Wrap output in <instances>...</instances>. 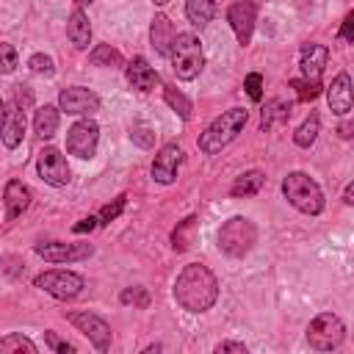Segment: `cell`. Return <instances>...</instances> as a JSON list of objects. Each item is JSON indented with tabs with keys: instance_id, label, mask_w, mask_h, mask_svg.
Here are the masks:
<instances>
[{
	"instance_id": "obj_1",
	"label": "cell",
	"mask_w": 354,
	"mask_h": 354,
	"mask_svg": "<svg viewBox=\"0 0 354 354\" xmlns=\"http://www.w3.org/2000/svg\"><path fill=\"white\" fill-rule=\"evenodd\" d=\"M174 299L188 313H205L218 299V279L207 266L188 263L174 282Z\"/></svg>"
},
{
	"instance_id": "obj_2",
	"label": "cell",
	"mask_w": 354,
	"mask_h": 354,
	"mask_svg": "<svg viewBox=\"0 0 354 354\" xmlns=\"http://www.w3.org/2000/svg\"><path fill=\"white\" fill-rule=\"evenodd\" d=\"M246 119H249V111H246V108H230V111H224V113H221L218 119H213V122L205 127V133L199 136V149H202L205 155L221 152L230 141H235V136L243 130Z\"/></svg>"
},
{
	"instance_id": "obj_3",
	"label": "cell",
	"mask_w": 354,
	"mask_h": 354,
	"mask_svg": "<svg viewBox=\"0 0 354 354\" xmlns=\"http://www.w3.org/2000/svg\"><path fill=\"white\" fill-rule=\"evenodd\" d=\"M282 194H285V199H288L296 210H301V213H307V216H315V213L324 210V191H321V185H318L310 174H304V171H290V174L282 180Z\"/></svg>"
},
{
	"instance_id": "obj_4",
	"label": "cell",
	"mask_w": 354,
	"mask_h": 354,
	"mask_svg": "<svg viewBox=\"0 0 354 354\" xmlns=\"http://www.w3.org/2000/svg\"><path fill=\"white\" fill-rule=\"evenodd\" d=\"M169 55H171L174 75L180 80H194L205 66V53H202V44L194 33H177Z\"/></svg>"
},
{
	"instance_id": "obj_5",
	"label": "cell",
	"mask_w": 354,
	"mask_h": 354,
	"mask_svg": "<svg viewBox=\"0 0 354 354\" xmlns=\"http://www.w3.org/2000/svg\"><path fill=\"white\" fill-rule=\"evenodd\" d=\"M254 241H257V227L252 224V218H243V216H232L218 230V246L230 257H243Z\"/></svg>"
},
{
	"instance_id": "obj_6",
	"label": "cell",
	"mask_w": 354,
	"mask_h": 354,
	"mask_svg": "<svg viewBox=\"0 0 354 354\" xmlns=\"http://www.w3.org/2000/svg\"><path fill=\"white\" fill-rule=\"evenodd\" d=\"M343 337H346V326L335 313H321L307 326V343L315 351H332L343 343Z\"/></svg>"
},
{
	"instance_id": "obj_7",
	"label": "cell",
	"mask_w": 354,
	"mask_h": 354,
	"mask_svg": "<svg viewBox=\"0 0 354 354\" xmlns=\"http://www.w3.org/2000/svg\"><path fill=\"white\" fill-rule=\"evenodd\" d=\"M97 141H100V127L94 119H80L66 130V152L80 160L97 152Z\"/></svg>"
},
{
	"instance_id": "obj_8",
	"label": "cell",
	"mask_w": 354,
	"mask_h": 354,
	"mask_svg": "<svg viewBox=\"0 0 354 354\" xmlns=\"http://www.w3.org/2000/svg\"><path fill=\"white\" fill-rule=\"evenodd\" d=\"M33 285L55 299H75L83 290V277L75 271H44L33 279Z\"/></svg>"
},
{
	"instance_id": "obj_9",
	"label": "cell",
	"mask_w": 354,
	"mask_h": 354,
	"mask_svg": "<svg viewBox=\"0 0 354 354\" xmlns=\"http://www.w3.org/2000/svg\"><path fill=\"white\" fill-rule=\"evenodd\" d=\"M66 318H69V324L77 332H83L88 337V343L97 351H108V346H111V326L100 315H91V313H69Z\"/></svg>"
},
{
	"instance_id": "obj_10",
	"label": "cell",
	"mask_w": 354,
	"mask_h": 354,
	"mask_svg": "<svg viewBox=\"0 0 354 354\" xmlns=\"http://www.w3.org/2000/svg\"><path fill=\"white\" fill-rule=\"evenodd\" d=\"M58 111H66L72 116H91L94 111H100V97L91 88L69 86L58 94Z\"/></svg>"
},
{
	"instance_id": "obj_11",
	"label": "cell",
	"mask_w": 354,
	"mask_h": 354,
	"mask_svg": "<svg viewBox=\"0 0 354 354\" xmlns=\"http://www.w3.org/2000/svg\"><path fill=\"white\" fill-rule=\"evenodd\" d=\"M36 169H39L41 180L50 183V185H55V188H61V185L69 183V166H66V158H64L61 149H55V147H44V149L39 152Z\"/></svg>"
},
{
	"instance_id": "obj_12",
	"label": "cell",
	"mask_w": 354,
	"mask_h": 354,
	"mask_svg": "<svg viewBox=\"0 0 354 354\" xmlns=\"http://www.w3.org/2000/svg\"><path fill=\"white\" fill-rule=\"evenodd\" d=\"M36 254L44 257L47 263H72V260H86L94 254L91 243H64V241H53V243H36Z\"/></svg>"
},
{
	"instance_id": "obj_13",
	"label": "cell",
	"mask_w": 354,
	"mask_h": 354,
	"mask_svg": "<svg viewBox=\"0 0 354 354\" xmlns=\"http://www.w3.org/2000/svg\"><path fill=\"white\" fill-rule=\"evenodd\" d=\"M183 158H185V152H183L177 144L160 147V152H158L155 160H152V177H155L160 185H171V183L177 180V169H180Z\"/></svg>"
},
{
	"instance_id": "obj_14",
	"label": "cell",
	"mask_w": 354,
	"mask_h": 354,
	"mask_svg": "<svg viewBox=\"0 0 354 354\" xmlns=\"http://www.w3.org/2000/svg\"><path fill=\"white\" fill-rule=\"evenodd\" d=\"M254 14H257V11H254V3H249V0H238V3L230 6L227 19H230V25H232V30H235V36H238V44H249V41H252Z\"/></svg>"
},
{
	"instance_id": "obj_15",
	"label": "cell",
	"mask_w": 354,
	"mask_h": 354,
	"mask_svg": "<svg viewBox=\"0 0 354 354\" xmlns=\"http://www.w3.org/2000/svg\"><path fill=\"white\" fill-rule=\"evenodd\" d=\"M22 136H25V111L19 108V102H11L6 105L3 111V122H0V138L8 149L19 147L22 144Z\"/></svg>"
},
{
	"instance_id": "obj_16",
	"label": "cell",
	"mask_w": 354,
	"mask_h": 354,
	"mask_svg": "<svg viewBox=\"0 0 354 354\" xmlns=\"http://www.w3.org/2000/svg\"><path fill=\"white\" fill-rule=\"evenodd\" d=\"M326 61H329V50L324 44H304L301 47V61H299L304 80L321 83V75L326 69Z\"/></svg>"
},
{
	"instance_id": "obj_17",
	"label": "cell",
	"mask_w": 354,
	"mask_h": 354,
	"mask_svg": "<svg viewBox=\"0 0 354 354\" xmlns=\"http://www.w3.org/2000/svg\"><path fill=\"white\" fill-rule=\"evenodd\" d=\"M3 199H6V221H14L17 216H22L28 210V205H30V188L25 183H19V180H8Z\"/></svg>"
},
{
	"instance_id": "obj_18",
	"label": "cell",
	"mask_w": 354,
	"mask_h": 354,
	"mask_svg": "<svg viewBox=\"0 0 354 354\" xmlns=\"http://www.w3.org/2000/svg\"><path fill=\"white\" fill-rule=\"evenodd\" d=\"M124 75H127V83H130L133 88H138V91H152L155 83H158V72L147 64L144 55H136V58L124 66Z\"/></svg>"
},
{
	"instance_id": "obj_19",
	"label": "cell",
	"mask_w": 354,
	"mask_h": 354,
	"mask_svg": "<svg viewBox=\"0 0 354 354\" xmlns=\"http://www.w3.org/2000/svg\"><path fill=\"white\" fill-rule=\"evenodd\" d=\"M326 102H329V108H332L335 113H340V116H346V113L351 111V77H348L346 72H340V75L329 83V88H326Z\"/></svg>"
},
{
	"instance_id": "obj_20",
	"label": "cell",
	"mask_w": 354,
	"mask_h": 354,
	"mask_svg": "<svg viewBox=\"0 0 354 354\" xmlns=\"http://www.w3.org/2000/svg\"><path fill=\"white\" fill-rule=\"evenodd\" d=\"M66 36H69V41H72L77 50H86V47L91 44V25H88V17L83 14V8H75V11L69 14Z\"/></svg>"
},
{
	"instance_id": "obj_21",
	"label": "cell",
	"mask_w": 354,
	"mask_h": 354,
	"mask_svg": "<svg viewBox=\"0 0 354 354\" xmlns=\"http://www.w3.org/2000/svg\"><path fill=\"white\" fill-rule=\"evenodd\" d=\"M149 36H152V47H155V53L169 55V50H171V41H174L177 30H174V25H171V19H169V17L158 14V17L152 19V30H149Z\"/></svg>"
},
{
	"instance_id": "obj_22",
	"label": "cell",
	"mask_w": 354,
	"mask_h": 354,
	"mask_svg": "<svg viewBox=\"0 0 354 354\" xmlns=\"http://www.w3.org/2000/svg\"><path fill=\"white\" fill-rule=\"evenodd\" d=\"M263 183H266V174H263L260 169H249V171H243L241 177H235L230 194H232V196H252V194H257V191L263 188Z\"/></svg>"
},
{
	"instance_id": "obj_23",
	"label": "cell",
	"mask_w": 354,
	"mask_h": 354,
	"mask_svg": "<svg viewBox=\"0 0 354 354\" xmlns=\"http://www.w3.org/2000/svg\"><path fill=\"white\" fill-rule=\"evenodd\" d=\"M216 14V0H185V17L191 25L205 28Z\"/></svg>"
},
{
	"instance_id": "obj_24",
	"label": "cell",
	"mask_w": 354,
	"mask_h": 354,
	"mask_svg": "<svg viewBox=\"0 0 354 354\" xmlns=\"http://www.w3.org/2000/svg\"><path fill=\"white\" fill-rule=\"evenodd\" d=\"M33 127L41 138H53L55 130H58V108L55 105H41L36 108V116H33Z\"/></svg>"
},
{
	"instance_id": "obj_25",
	"label": "cell",
	"mask_w": 354,
	"mask_h": 354,
	"mask_svg": "<svg viewBox=\"0 0 354 354\" xmlns=\"http://www.w3.org/2000/svg\"><path fill=\"white\" fill-rule=\"evenodd\" d=\"M288 116H290V105H288L285 100H271V102L263 108L260 127L268 130V127H274V124H279V122H288Z\"/></svg>"
},
{
	"instance_id": "obj_26",
	"label": "cell",
	"mask_w": 354,
	"mask_h": 354,
	"mask_svg": "<svg viewBox=\"0 0 354 354\" xmlns=\"http://www.w3.org/2000/svg\"><path fill=\"white\" fill-rule=\"evenodd\" d=\"M11 351H19V354H22V351H25V354H36V343L28 340V337L19 335V332L0 337V354H11Z\"/></svg>"
},
{
	"instance_id": "obj_27",
	"label": "cell",
	"mask_w": 354,
	"mask_h": 354,
	"mask_svg": "<svg viewBox=\"0 0 354 354\" xmlns=\"http://www.w3.org/2000/svg\"><path fill=\"white\" fill-rule=\"evenodd\" d=\"M318 127H321L318 116H315V113H313V116H307V119L299 124V130L293 133V141H296V147H310V144L315 141V136H318Z\"/></svg>"
},
{
	"instance_id": "obj_28",
	"label": "cell",
	"mask_w": 354,
	"mask_h": 354,
	"mask_svg": "<svg viewBox=\"0 0 354 354\" xmlns=\"http://www.w3.org/2000/svg\"><path fill=\"white\" fill-rule=\"evenodd\" d=\"M88 61H91L94 66H119V64H122V55H119V50H113L111 44H100L97 50H91Z\"/></svg>"
},
{
	"instance_id": "obj_29",
	"label": "cell",
	"mask_w": 354,
	"mask_h": 354,
	"mask_svg": "<svg viewBox=\"0 0 354 354\" xmlns=\"http://www.w3.org/2000/svg\"><path fill=\"white\" fill-rule=\"evenodd\" d=\"M163 97H166V102H169V108L171 111H177L183 119H191V100H185L174 86H166V91H163Z\"/></svg>"
},
{
	"instance_id": "obj_30",
	"label": "cell",
	"mask_w": 354,
	"mask_h": 354,
	"mask_svg": "<svg viewBox=\"0 0 354 354\" xmlns=\"http://www.w3.org/2000/svg\"><path fill=\"white\" fill-rule=\"evenodd\" d=\"M28 66L36 72V75H55V61L50 58V55H44V53H36V55H30V61H28Z\"/></svg>"
},
{
	"instance_id": "obj_31",
	"label": "cell",
	"mask_w": 354,
	"mask_h": 354,
	"mask_svg": "<svg viewBox=\"0 0 354 354\" xmlns=\"http://www.w3.org/2000/svg\"><path fill=\"white\" fill-rule=\"evenodd\" d=\"M119 299H122V304H133V307H147L149 304L147 288H124Z\"/></svg>"
},
{
	"instance_id": "obj_32",
	"label": "cell",
	"mask_w": 354,
	"mask_h": 354,
	"mask_svg": "<svg viewBox=\"0 0 354 354\" xmlns=\"http://www.w3.org/2000/svg\"><path fill=\"white\" fill-rule=\"evenodd\" d=\"M124 202H127V196H124V194H122V196H116L111 205H105V207L97 213V221H100V224H108V221H113V218H116V216L124 210Z\"/></svg>"
},
{
	"instance_id": "obj_33",
	"label": "cell",
	"mask_w": 354,
	"mask_h": 354,
	"mask_svg": "<svg viewBox=\"0 0 354 354\" xmlns=\"http://www.w3.org/2000/svg\"><path fill=\"white\" fill-rule=\"evenodd\" d=\"M14 66H17V50L11 44L0 41V75L14 72Z\"/></svg>"
},
{
	"instance_id": "obj_34",
	"label": "cell",
	"mask_w": 354,
	"mask_h": 354,
	"mask_svg": "<svg viewBox=\"0 0 354 354\" xmlns=\"http://www.w3.org/2000/svg\"><path fill=\"white\" fill-rule=\"evenodd\" d=\"M243 88H246V94L257 102L260 97H263V75H257V72H252V75H246V80H243Z\"/></svg>"
},
{
	"instance_id": "obj_35",
	"label": "cell",
	"mask_w": 354,
	"mask_h": 354,
	"mask_svg": "<svg viewBox=\"0 0 354 354\" xmlns=\"http://www.w3.org/2000/svg\"><path fill=\"white\" fill-rule=\"evenodd\" d=\"M293 88H299V100H315L321 94V83H310V80H293Z\"/></svg>"
},
{
	"instance_id": "obj_36",
	"label": "cell",
	"mask_w": 354,
	"mask_h": 354,
	"mask_svg": "<svg viewBox=\"0 0 354 354\" xmlns=\"http://www.w3.org/2000/svg\"><path fill=\"white\" fill-rule=\"evenodd\" d=\"M194 227V218H185L174 232H171V246L177 249V252H183L185 246H188V241H185V235H188V230Z\"/></svg>"
},
{
	"instance_id": "obj_37",
	"label": "cell",
	"mask_w": 354,
	"mask_h": 354,
	"mask_svg": "<svg viewBox=\"0 0 354 354\" xmlns=\"http://www.w3.org/2000/svg\"><path fill=\"white\" fill-rule=\"evenodd\" d=\"M44 340H47V346H50V348H55V351H61V354H66V351L72 354V351H75V346H72V343H66V340H61L55 332H44Z\"/></svg>"
},
{
	"instance_id": "obj_38",
	"label": "cell",
	"mask_w": 354,
	"mask_h": 354,
	"mask_svg": "<svg viewBox=\"0 0 354 354\" xmlns=\"http://www.w3.org/2000/svg\"><path fill=\"white\" fill-rule=\"evenodd\" d=\"M130 138H133L138 147H152V141H155V136H152L147 127H133V130H130Z\"/></svg>"
},
{
	"instance_id": "obj_39",
	"label": "cell",
	"mask_w": 354,
	"mask_h": 354,
	"mask_svg": "<svg viewBox=\"0 0 354 354\" xmlns=\"http://www.w3.org/2000/svg\"><path fill=\"white\" fill-rule=\"evenodd\" d=\"M97 224H100V221H97V216H88V218H80V221L72 227V232H77V235H80V232H91Z\"/></svg>"
},
{
	"instance_id": "obj_40",
	"label": "cell",
	"mask_w": 354,
	"mask_h": 354,
	"mask_svg": "<svg viewBox=\"0 0 354 354\" xmlns=\"http://www.w3.org/2000/svg\"><path fill=\"white\" fill-rule=\"evenodd\" d=\"M216 351H218V354H224V351L246 354V346H243V343H232V340H227V343H218V346H216Z\"/></svg>"
},
{
	"instance_id": "obj_41",
	"label": "cell",
	"mask_w": 354,
	"mask_h": 354,
	"mask_svg": "<svg viewBox=\"0 0 354 354\" xmlns=\"http://www.w3.org/2000/svg\"><path fill=\"white\" fill-rule=\"evenodd\" d=\"M351 25H354V14H346L343 28H340V39H343V41H351Z\"/></svg>"
},
{
	"instance_id": "obj_42",
	"label": "cell",
	"mask_w": 354,
	"mask_h": 354,
	"mask_svg": "<svg viewBox=\"0 0 354 354\" xmlns=\"http://www.w3.org/2000/svg\"><path fill=\"white\" fill-rule=\"evenodd\" d=\"M343 202H346V205H351V202H354V185H351V183H348V185H346V191H343Z\"/></svg>"
},
{
	"instance_id": "obj_43",
	"label": "cell",
	"mask_w": 354,
	"mask_h": 354,
	"mask_svg": "<svg viewBox=\"0 0 354 354\" xmlns=\"http://www.w3.org/2000/svg\"><path fill=\"white\" fill-rule=\"evenodd\" d=\"M340 136H343V138H351V124H348V122L340 124Z\"/></svg>"
},
{
	"instance_id": "obj_44",
	"label": "cell",
	"mask_w": 354,
	"mask_h": 354,
	"mask_svg": "<svg viewBox=\"0 0 354 354\" xmlns=\"http://www.w3.org/2000/svg\"><path fill=\"white\" fill-rule=\"evenodd\" d=\"M152 3H155V6H166L169 0H152Z\"/></svg>"
},
{
	"instance_id": "obj_45",
	"label": "cell",
	"mask_w": 354,
	"mask_h": 354,
	"mask_svg": "<svg viewBox=\"0 0 354 354\" xmlns=\"http://www.w3.org/2000/svg\"><path fill=\"white\" fill-rule=\"evenodd\" d=\"M75 3H77V6H88L91 0H75Z\"/></svg>"
},
{
	"instance_id": "obj_46",
	"label": "cell",
	"mask_w": 354,
	"mask_h": 354,
	"mask_svg": "<svg viewBox=\"0 0 354 354\" xmlns=\"http://www.w3.org/2000/svg\"><path fill=\"white\" fill-rule=\"evenodd\" d=\"M3 111H6V105H3V102H0V122H3Z\"/></svg>"
}]
</instances>
